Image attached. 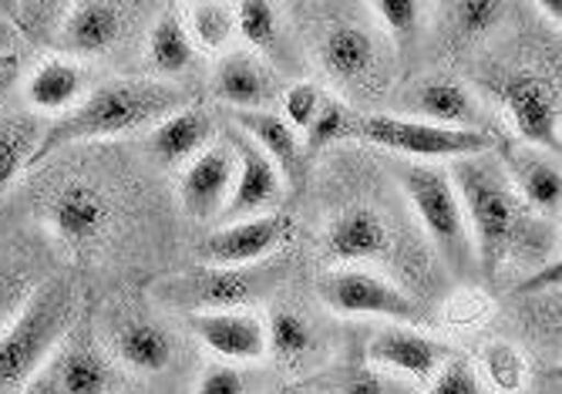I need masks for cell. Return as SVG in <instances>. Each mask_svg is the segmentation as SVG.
Wrapping results in <instances>:
<instances>
[{"instance_id": "6da1fadb", "label": "cell", "mask_w": 562, "mask_h": 394, "mask_svg": "<svg viewBox=\"0 0 562 394\" xmlns=\"http://www.w3.org/2000/svg\"><path fill=\"white\" fill-rule=\"evenodd\" d=\"M189 94L169 81H145V78H122L98 85L85 102L50 122L41 132V142L31 156V166H41L55 153L68 149L75 142H91V138H115L142 128H156L162 119L182 112Z\"/></svg>"}, {"instance_id": "7a4b0ae2", "label": "cell", "mask_w": 562, "mask_h": 394, "mask_svg": "<svg viewBox=\"0 0 562 394\" xmlns=\"http://www.w3.org/2000/svg\"><path fill=\"white\" fill-rule=\"evenodd\" d=\"M78 297L68 280H47L31 290L21 314L0 334V394H18L37 368L71 334Z\"/></svg>"}, {"instance_id": "3957f363", "label": "cell", "mask_w": 562, "mask_h": 394, "mask_svg": "<svg viewBox=\"0 0 562 394\" xmlns=\"http://www.w3.org/2000/svg\"><path fill=\"white\" fill-rule=\"evenodd\" d=\"M448 179L458 192V200H462L475 257L492 273L526 226L522 200L516 195V189L508 185L502 166L492 162L488 156L454 159Z\"/></svg>"}, {"instance_id": "277c9868", "label": "cell", "mask_w": 562, "mask_h": 394, "mask_svg": "<svg viewBox=\"0 0 562 394\" xmlns=\"http://www.w3.org/2000/svg\"><path fill=\"white\" fill-rule=\"evenodd\" d=\"M283 260H263L252 267H192L182 273L162 277L151 293L182 314H229L257 304L260 297L277 290L283 280Z\"/></svg>"}, {"instance_id": "5b68a950", "label": "cell", "mask_w": 562, "mask_h": 394, "mask_svg": "<svg viewBox=\"0 0 562 394\" xmlns=\"http://www.w3.org/2000/svg\"><path fill=\"white\" fill-rule=\"evenodd\" d=\"M353 135L407 159H451L454 162L469 156H488L495 149V138L482 128H441V125L401 119V115H364V119H357Z\"/></svg>"}, {"instance_id": "8992f818", "label": "cell", "mask_w": 562, "mask_h": 394, "mask_svg": "<svg viewBox=\"0 0 562 394\" xmlns=\"http://www.w3.org/2000/svg\"><path fill=\"white\" fill-rule=\"evenodd\" d=\"M401 185L412 200L422 226L428 229V236L435 239L438 250L454 263L465 267L475 257L472 246V233H469V219L462 210V200L448 179V172L425 166V162H412L401 169Z\"/></svg>"}, {"instance_id": "52a82bcc", "label": "cell", "mask_w": 562, "mask_h": 394, "mask_svg": "<svg viewBox=\"0 0 562 394\" xmlns=\"http://www.w3.org/2000/svg\"><path fill=\"white\" fill-rule=\"evenodd\" d=\"M317 297L344 317H387L394 324H428L425 307L412 293H404L401 286L371 270H327L317 280Z\"/></svg>"}, {"instance_id": "ba28073f", "label": "cell", "mask_w": 562, "mask_h": 394, "mask_svg": "<svg viewBox=\"0 0 562 394\" xmlns=\"http://www.w3.org/2000/svg\"><path fill=\"white\" fill-rule=\"evenodd\" d=\"M115 384V368L98 340L88 330H71L18 394H112Z\"/></svg>"}, {"instance_id": "9c48e42d", "label": "cell", "mask_w": 562, "mask_h": 394, "mask_svg": "<svg viewBox=\"0 0 562 394\" xmlns=\"http://www.w3.org/2000/svg\"><path fill=\"white\" fill-rule=\"evenodd\" d=\"M321 68L344 91H374L381 85L384 47L381 37L353 18H337L321 37Z\"/></svg>"}, {"instance_id": "30bf717a", "label": "cell", "mask_w": 562, "mask_h": 394, "mask_svg": "<svg viewBox=\"0 0 562 394\" xmlns=\"http://www.w3.org/2000/svg\"><path fill=\"white\" fill-rule=\"evenodd\" d=\"M293 223L283 213H267L239 223H226L199 243V260L206 267H252L270 260L290 243Z\"/></svg>"}, {"instance_id": "8fae6325", "label": "cell", "mask_w": 562, "mask_h": 394, "mask_svg": "<svg viewBox=\"0 0 562 394\" xmlns=\"http://www.w3.org/2000/svg\"><path fill=\"white\" fill-rule=\"evenodd\" d=\"M229 145L236 153V182H233L229 203L220 216L223 226L252 219V216H267L283 200V179L277 172V166L260 153V145L239 128L229 132Z\"/></svg>"}, {"instance_id": "7c38bea8", "label": "cell", "mask_w": 562, "mask_h": 394, "mask_svg": "<svg viewBox=\"0 0 562 394\" xmlns=\"http://www.w3.org/2000/svg\"><path fill=\"white\" fill-rule=\"evenodd\" d=\"M502 102L522 145L559 156V91L546 78L516 75L502 85Z\"/></svg>"}, {"instance_id": "4fadbf2b", "label": "cell", "mask_w": 562, "mask_h": 394, "mask_svg": "<svg viewBox=\"0 0 562 394\" xmlns=\"http://www.w3.org/2000/svg\"><path fill=\"white\" fill-rule=\"evenodd\" d=\"M233 182H236V153L229 142H216L206 153H199L179 182V195L182 206L192 219L210 223L220 219L229 195H233Z\"/></svg>"}, {"instance_id": "5bb4252c", "label": "cell", "mask_w": 562, "mask_h": 394, "mask_svg": "<svg viewBox=\"0 0 562 394\" xmlns=\"http://www.w3.org/2000/svg\"><path fill=\"white\" fill-rule=\"evenodd\" d=\"M47 223L55 226V233L68 246L85 250V246H91L94 239L105 236V229L112 223L109 195L91 182H78V179L65 182L47 200Z\"/></svg>"}, {"instance_id": "9a60e30c", "label": "cell", "mask_w": 562, "mask_h": 394, "mask_svg": "<svg viewBox=\"0 0 562 394\" xmlns=\"http://www.w3.org/2000/svg\"><path fill=\"white\" fill-rule=\"evenodd\" d=\"M448 351L441 340L412 330V327H381L368 340V361L391 371L404 374L407 381H431L438 368L448 361Z\"/></svg>"}, {"instance_id": "2e32d148", "label": "cell", "mask_w": 562, "mask_h": 394, "mask_svg": "<svg viewBox=\"0 0 562 394\" xmlns=\"http://www.w3.org/2000/svg\"><path fill=\"white\" fill-rule=\"evenodd\" d=\"M498 166H502L508 185L516 189V195H522L526 203H532L542 216H559V210H562V172L549 153L532 149V145H522V142L505 145Z\"/></svg>"}, {"instance_id": "e0dca14e", "label": "cell", "mask_w": 562, "mask_h": 394, "mask_svg": "<svg viewBox=\"0 0 562 394\" xmlns=\"http://www.w3.org/2000/svg\"><path fill=\"white\" fill-rule=\"evenodd\" d=\"M192 334L206 348L229 361H260L267 354V324L252 314H195L189 317Z\"/></svg>"}, {"instance_id": "ac0fdd59", "label": "cell", "mask_w": 562, "mask_h": 394, "mask_svg": "<svg viewBox=\"0 0 562 394\" xmlns=\"http://www.w3.org/2000/svg\"><path fill=\"white\" fill-rule=\"evenodd\" d=\"M391 229L384 216L371 206H350L344 210L327 229V257L340 267L347 263H368L387 254Z\"/></svg>"}, {"instance_id": "d6986e66", "label": "cell", "mask_w": 562, "mask_h": 394, "mask_svg": "<svg viewBox=\"0 0 562 394\" xmlns=\"http://www.w3.org/2000/svg\"><path fill=\"white\" fill-rule=\"evenodd\" d=\"M404 112L415 122H428V125H441V128H472L479 105L462 81L422 78L404 94Z\"/></svg>"}, {"instance_id": "ffe728a7", "label": "cell", "mask_w": 562, "mask_h": 394, "mask_svg": "<svg viewBox=\"0 0 562 394\" xmlns=\"http://www.w3.org/2000/svg\"><path fill=\"white\" fill-rule=\"evenodd\" d=\"M128 11L122 4H109V0H88V4H75L65 11L61 21V47L71 55L91 58L115 47V41L125 31Z\"/></svg>"}, {"instance_id": "44dd1931", "label": "cell", "mask_w": 562, "mask_h": 394, "mask_svg": "<svg viewBox=\"0 0 562 394\" xmlns=\"http://www.w3.org/2000/svg\"><path fill=\"white\" fill-rule=\"evenodd\" d=\"M216 135V122L202 109H182L148 128V149L162 166H189L199 153H206Z\"/></svg>"}, {"instance_id": "7402d4cb", "label": "cell", "mask_w": 562, "mask_h": 394, "mask_svg": "<svg viewBox=\"0 0 562 394\" xmlns=\"http://www.w3.org/2000/svg\"><path fill=\"white\" fill-rule=\"evenodd\" d=\"M216 94L239 112H267L277 94V75L249 52H233L216 68Z\"/></svg>"}, {"instance_id": "603a6c76", "label": "cell", "mask_w": 562, "mask_h": 394, "mask_svg": "<svg viewBox=\"0 0 562 394\" xmlns=\"http://www.w3.org/2000/svg\"><path fill=\"white\" fill-rule=\"evenodd\" d=\"M236 128L260 145V153L277 166L280 179H286L290 185L303 182L306 166H303L300 135L277 112H236Z\"/></svg>"}, {"instance_id": "cb8c5ba5", "label": "cell", "mask_w": 562, "mask_h": 394, "mask_svg": "<svg viewBox=\"0 0 562 394\" xmlns=\"http://www.w3.org/2000/svg\"><path fill=\"white\" fill-rule=\"evenodd\" d=\"M115 354L132 371L162 374L172 364V358H176V344H172V334L159 320L135 317V320L119 327V334H115Z\"/></svg>"}, {"instance_id": "d4e9b609", "label": "cell", "mask_w": 562, "mask_h": 394, "mask_svg": "<svg viewBox=\"0 0 562 394\" xmlns=\"http://www.w3.org/2000/svg\"><path fill=\"white\" fill-rule=\"evenodd\" d=\"M321 351L317 330L300 311L277 307L267 320V354H273L283 368H306Z\"/></svg>"}, {"instance_id": "484cf974", "label": "cell", "mask_w": 562, "mask_h": 394, "mask_svg": "<svg viewBox=\"0 0 562 394\" xmlns=\"http://www.w3.org/2000/svg\"><path fill=\"white\" fill-rule=\"evenodd\" d=\"M233 11H236V31L243 34V41L249 47H257V52H263L270 61H277L283 68L293 65L290 41H286L280 11L273 4H267V0H243V4H236Z\"/></svg>"}, {"instance_id": "4316f807", "label": "cell", "mask_w": 562, "mask_h": 394, "mask_svg": "<svg viewBox=\"0 0 562 394\" xmlns=\"http://www.w3.org/2000/svg\"><path fill=\"white\" fill-rule=\"evenodd\" d=\"M195 58V44L182 24V18L176 11H166L156 27H151V41H148V65L156 68L162 78L182 75Z\"/></svg>"}, {"instance_id": "83f0119b", "label": "cell", "mask_w": 562, "mask_h": 394, "mask_svg": "<svg viewBox=\"0 0 562 394\" xmlns=\"http://www.w3.org/2000/svg\"><path fill=\"white\" fill-rule=\"evenodd\" d=\"M81 91V71L68 61H47L27 81V98L34 109L65 112Z\"/></svg>"}, {"instance_id": "f1b7e54d", "label": "cell", "mask_w": 562, "mask_h": 394, "mask_svg": "<svg viewBox=\"0 0 562 394\" xmlns=\"http://www.w3.org/2000/svg\"><path fill=\"white\" fill-rule=\"evenodd\" d=\"M41 125L31 119L0 122V192H4L27 166L41 142Z\"/></svg>"}, {"instance_id": "f546056e", "label": "cell", "mask_w": 562, "mask_h": 394, "mask_svg": "<svg viewBox=\"0 0 562 394\" xmlns=\"http://www.w3.org/2000/svg\"><path fill=\"white\" fill-rule=\"evenodd\" d=\"M189 18V37L202 44L206 52H223L236 34V11L233 4H192L186 11Z\"/></svg>"}, {"instance_id": "4dcf8cb0", "label": "cell", "mask_w": 562, "mask_h": 394, "mask_svg": "<svg viewBox=\"0 0 562 394\" xmlns=\"http://www.w3.org/2000/svg\"><path fill=\"white\" fill-rule=\"evenodd\" d=\"M330 394H418L415 381L397 378L391 371H378L368 364H353L337 374Z\"/></svg>"}, {"instance_id": "1f68e13d", "label": "cell", "mask_w": 562, "mask_h": 394, "mask_svg": "<svg viewBox=\"0 0 562 394\" xmlns=\"http://www.w3.org/2000/svg\"><path fill=\"white\" fill-rule=\"evenodd\" d=\"M353 125H357V115H350L347 105H340L337 98H324V105L314 119V125L306 128V153H321L327 145L340 142V138H350L353 135Z\"/></svg>"}, {"instance_id": "d6a6232c", "label": "cell", "mask_w": 562, "mask_h": 394, "mask_svg": "<svg viewBox=\"0 0 562 394\" xmlns=\"http://www.w3.org/2000/svg\"><path fill=\"white\" fill-rule=\"evenodd\" d=\"M368 11L397 44H412L425 24V8L415 4V0H374V4H368Z\"/></svg>"}, {"instance_id": "836d02e7", "label": "cell", "mask_w": 562, "mask_h": 394, "mask_svg": "<svg viewBox=\"0 0 562 394\" xmlns=\"http://www.w3.org/2000/svg\"><path fill=\"white\" fill-rule=\"evenodd\" d=\"M482 368L492 378V384L502 391H519L526 381V361L513 344H492V348H485Z\"/></svg>"}, {"instance_id": "e575fe53", "label": "cell", "mask_w": 562, "mask_h": 394, "mask_svg": "<svg viewBox=\"0 0 562 394\" xmlns=\"http://www.w3.org/2000/svg\"><path fill=\"white\" fill-rule=\"evenodd\" d=\"M321 105H324L321 88L311 85V81H296V85H290L286 94H283V115H280V119H283L293 132H306V128L314 125Z\"/></svg>"}, {"instance_id": "d590c367", "label": "cell", "mask_w": 562, "mask_h": 394, "mask_svg": "<svg viewBox=\"0 0 562 394\" xmlns=\"http://www.w3.org/2000/svg\"><path fill=\"white\" fill-rule=\"evenodd\" d=\"M448 14L465 37H479L505 18V4H495V0H458V4L448 8Z\"/></svg>"}, {"instance_id": "8d00e7d4", "label": "cell", "mask_w": 562, "mask_h": 394, "mask_svg": "<svg viewBox=\"0 0 562 394\" xmlns=\"http://www.w3.org/2000/svg\"><path fill=\"white\" fill-rule=\"evenodd\" d=\"M428 394H488V387L482 384L479 371L469 361L454 358V361H445L438 368V374L431 378Z\"/></svg>"}, {"instance_id": "74e56055", "label": "cell", "mask_w": 562, "mask_h": 394, "mask_svg": "<svg viewBox=\"0 0 562 394\" xmlns=\"http://www.w3.org/2000/svg\"><path fill=\"white\" fill-rule=\"evenodd\" d=\"M31 290L34 286L24 273H0V334H4V327L21 314Z\"/></svg>"}, {"instance_id": "f35d334b", "label": "cell", "mask_w": 562, "mask_h": 394, "mask_svg": "<svg viewBox=\"0 0 562 394\" xmlns=\"http://www.w3.org/2000/svg\"><path fill=\"white\" fill-rule=\"evenodd\" d=\"M192 394H246V378L229 364H213L202 371Z\"/></svg>"}, {"instance_id": "ab89813d", "label": "cell", "mask_w": 562, "mask_h": 394, "mask_svg": "<svg viewBox=\"0 0 562 394\" xmlns=\"http://www.w3.org/2000/svg\"><path fill=\"white\" fill-rule=\"evenodd\" d=\"M559 280H562V263H546L542 270H536L532 277H526L516 293L519 297H536V293H559Z\"/></svg>"}, {"instance_id": "60d3db41", "label": "cell", "mask_w": 562, "mask_h": 394, "mask_svg": "<svg viewBox=\"0 0 562 394\" xmlns=\"http://www.w3.org/2000/svg\"><path fill=\"white\" fill-rule=\"evenodd\" d=\"M536 11H542V14L552 21V27H559V21H562V8H559V4H549V0H539Z\"/></svg>"}, {"instance_id": "b9f144b4", "label": "cell", "mask_w": 562, "mask_h": 394, "mask_svg": "<svg viewBox=\"0 0 562 394\" xmlns=\"http://www.w3.org/2000/svg\"><path fill=\"white\" fill-rule=\"evenodd\" d=\"M283 394H321V391H306V387H293V391H283Z\"/></svg>"}]
</instances>
